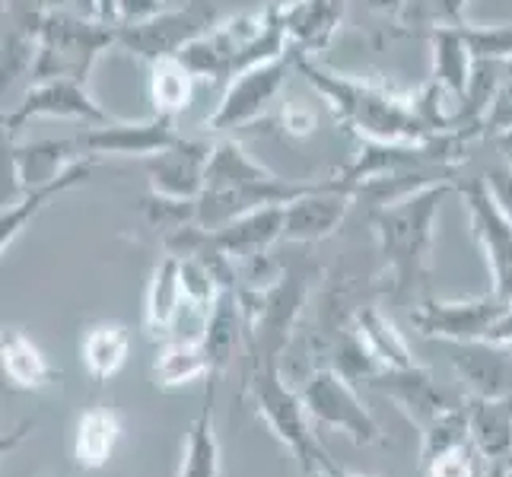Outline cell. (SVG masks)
<instances>
[{"label": "cell", "mask_w": 512, "mask_h": 477, "mask_svg": "<svg viewBox=\"0 0 512 477\" xmlns=\"http://www.w3.org/2000/svg\"><path fill=\"white\" fill-rule=\"evenodd\" d=\"M268 166H261L258 159L245 150L239 140L233 137H220L214 144V156H210V166H207V188H233V185H249V182H261V179H271Z\"/></svg>", "instance_id": "484cf974"}, {"label": "cell", "mask_w": 512, "mask_h": 477, "mask_svg": "<svg viewBox=\"0 0 512 477\" xmlns=\"http://www.w3.org/2000/svg\"><path fill=\"white\" fill-rule=\"evenodd\" d=\"M322 468H325V471H328L331 477H357V474H347V471H338V468H334V465L328 462V458H325V455H322Z\"/></svg>", "instance_id": "ee69618b"}, {"label": "cell", "mask_w": 512, "mask_h": 477, "mask_svg": "<svg viewBox=\"0 0 512 477\" xmlns=\"http://www.w3.org/2000/svg\"><path fill=\"white\" fill-rule=\"evenodd\" d=\"M220 23V13L210 0H185V7L160 10L137 23H118V48L137 61L179 58L182 48L201 39Z\"/></svg>", "instance_id": "277c9868"}, {"label": "cell", "mask_w": 512, "mask_h": 477, "mask_svg": "<svg viewBox=\"0 0 512 477\" xmlns=\"http://www.w3.org/2000/svg\"><path fill=\"white\" fill-rule=\"evenodd\" d=\"M449 353L458 376L471 382V388L481 398L512 395V353L506 350V344L462 341V344H449Z\"/></svg>", "instance_id": "5bb4252c"}, {"label": "cell", "mask_w": 512, "mask_h": 477, "mask_svg": "<svg viewBox=\"0 0 512 477\" xmlns=\"http://www.w3.org/2000/svg\"><path fill=\"white\" fill-rule=\"evenodd\" d=\"M455 188V182L430 185L411 198L385 204L373 210V229L379 239L382 258L395 277V290H414L430 268V249L436 236V217L443 198Z\"/></svg>", "instance_id": "7a4b0ae2"}, {"label": "cell", "mask_w": 512, "mask_h": 477, "mask_svg": "<svg viewBox=\"0 0 512 477\" xmlns=\"http://www.w3.org/2000/svg\"><path fill=\"white\" fill-rule=\"evenodd\" d=\"M277 125L287 137H309L315 128H319V115H315L312 105H306L303 99H290L280 105Z\"/></svg>", "instance_id": "d590c367"}, {"label": "cell", "mask_w": 512, "mask_h": 477, "mask_svg": "<svg viewBox=\"0 0 512 477\" xmlns=\"http://www.w3.org/2000/svg\"><path fill=\"white\" fill-rule=\"evenodd\" d=\"M185 312V290H182V261L166 255L153 268L144 306V328L150 338H169Z\"/></svg>", "instance_id": "ac0fdd59"}, {"label": "cell", "mask_w": 512, "mask_h": 477, "mask_svg": "<svg viewBox=\"0 0 512 477\" xmlns=\"http://www.w3.org/2000/svg\"><path fill=\"white\" fill-rule=\"evenodd\" d=\"M465 433H468V417L458 414L455 408L446 411L443 417H436L430 423L427 443H423V462H433L436 455H443V452H449L455 446H462Z\"/></svg>", "instance_id": "e575fe53"}, {"label": "cell", "mask_w": 512, "mask_h": 477, "mask_svg": "<svg viewBox=\"0 0 512 477\" xmlns=\"http://www.w3.org/2000/svg\"><path fill=\"white\" fill-rule=\"evenodd\" d=\"M430 465V477H474V465H471V449L462 443L443 455H436Z\"/></svg>", "instance_id": "8d00e7d4"}, {"label": "cell", "mask_w": 512, "mask_h": 477, "mask_svg": "<svg viewBox=\"0 0 512 477\" xmlns=\"http://www.w3.org/2000/svg\"><path fill=\"white\" fill-rule=\"evenodd\" d=\"M128 350H131L128 328L118 325V322H102V325H93L83 334L80 360L86 366V373H90L96 382H105L125 366Z\"/></svg>", "instance_id": "cb8c5ba5"}, {"label": "cell", "mask_w": 512, "mask_h": 477, "mask_svg": "<svg viewBox=\"0 0 512 477\" xmlns=\"http://www.w3.org/2000/svg\"><path fill=\"white\" fill-rule=\"evenodd\" d=\"M306 477H331V474H328V471L322 468V471H312V474H306Z\"/></svg>", "instance_id": "bcb514c9"}, {"label": "cell", "mask_w": 512, "mask_h": 477, "mask_svg": "<svg viewBox=\"0 0 512 477\" xmlns=\"http://www.w3.org/2000/svg\"><path fill=\"white\" fill-rule=\"evenodd\" d=\"M350 201H357V188L338 175H328L306 194L287 204L284 239L287 242H319L331 236L347 217Z\"/></svg>", "instance_id": "30bf717a"}, {"label": "cell", "mask_w": 512, "mask_h": 477, "mask_svg": "<svg viewBox=\"0 0 512 477\" xmlns=\"http://www.w3.org/2000/svg\"><path fill=\"white\" fill-rule=\"evenodd\" d=\"M490 140H493V147L500 150V163H503L506 169H512V128H509V131H500V134H493Z\"/></svg>", "instance_id": "7bdbcfd3"}, {"label": "cell", "mask_w": 512, "mask_h": 477, "mask_svg": "<svg viewBox=\"0 0 512 477\" xmlns=\"http://www.w3.org/2000/svg\"><path fill=\"white\" fill-rule=\"evenodd\" d=\"M166 10L163 0H118V13H121V23H137V20H147V16Z\"/></svg>", "instance_id": "b9f144b4"}, {"label": "cell", "mask_w": 512, "mask_h": 477, "mask_svg": "<svg viewBox=\"0 0 512 477\" xmlns=\"http://www.w3.org/2000/svg\"><path fill=\"white\" fill-rule=\"evenodd\" d=\"M303 404L312 417L331 423V427H341L353 439H360V443H369L376 436V423L360 408L357 395H353V388L338 369H322V373L309 376Z\"/></svg>", "instance_id": "7c38bea8"}, {"label": "cell", "mask_w": 512, "mask_h": 477, "mask_svg": "<svg viewBox=\"0 0 512 477\" xmlns=\"http://www.w3.org/2000/svg\"><path fill=\"white\" fill-rule=\"evenodd\" d=\"M468 0H408L398 35H430L436 26H462Z\"/></svg>", "instance_id": "1f68e13d"}, {"label": "cell", "mask_w": 512, "mask_h": 477, "mask_svg": "<svg viewBox=\"0 0 512 477\" xmlns=\"http://www.w3.org/2000/svg\"><path fill=\"white\" fill-rule=\"evenodd\" d=\"M363 7H366L369 13H376L379 20L392 23V39H395L401 16H404V10H408V0H363Z\"/></svg>", "instance_id": "60d3db41"}, {"label": "cell", "mask_w": 512, "mask_h": 477, "mask_svg": "<svg viewBox=\"0 0 512 477\" xmlns=\"http://www.w3.org/2000/svg\"><path fill=\"white\" fill-rule=\"evenodd\" d=\"M382 388L398 404H404V408H408L411 414L427 417L430 423L436 417H443L446 411H452V408H446V395L439 392V388L433 385V379L423 373V369H417V366H408V369H385Z\"/></svg>", "instance_id": "d4e9b609"}, {"label": "cell", "mask_w": 512, "mask_h": 477, "mask_svg": "<svg viewBox=\"0 0 512 477\" xmlns=\"http://www.w3.org/2000/svg\"><path fill=\"white\" fill-rule=\"evenodd\" d=\"M90 20H102V23H121V13H118V0H74V7Z\"/></svg>", "instance_id": "ab89813d"}, {"label": "cell", "mask_w": 512, "mask_h": 477, "mask_svg": "<svg viewBox=\"0 0 512 477\" xmlns=\"http://www.w3.org/2000/svg\"><path fill=\"white\" fill-rule=\"evenodd\" d=\"M284 220H287V204H274V207H258L252 214H242L236 220H229L220 226L214 242L229 255V258H261L271 249L277 239H284Z\"/></svg>", "instance_id": "2e32d148"}, {"label": "cell", "mask_w": 512, "mask_h": 477, "mask_svg": "<svg viewBox=\"0 0 512 477\" xmlns=\"http://www.w3.org/2000/svg\"><path fill=\"white\" fill-rule=\"evenodd\" d=\"M506 477H512V471H509V474H506Z\"/></svg>", "instance_id": "7dc6e473"}, {"label": "cell", "mask_w": 512, "mask_h": 477, "mask_svg": "<svg viewBox=\"0 0 512 477\" xmlns=\"http://www.w3.org/2000/svg\"><path fill=\"white\" fill-rule=\"evenodd\" d=\"M147 67H150L147 96H150V105H153V115L179 118L194 99L198 77H194L179 58H163V61H153Z\"/></svg>", "instance_id": "603a6c76"}, {"label": "cell", "mask_w": 512, "mask_h": 477, "mask_svg": "<svg viewBox=\"0 0 512 477\" xmlns=\"http://www.w3.org/2000/svg\"><path fill=\"white\" fill-rule=\"evenodd\" d=\"M484 477H506V474H503V468H500L497 462H493V465L487 468V474H484Z\"/></svg>", "instance_id": "f6af8a7d"}, {"label": "cell", "mask_w": 512, "mask_h": 477, "mask_svg": "<svg viewBox=\"0 0 512 477\" xmlns=\"http://www.w3.org/2000/svg\"><path fill=\"white\" fill-rule=\"evenodd\" d=\"M220 471V449L214 439V420H210V398L204 404V411L188 430V446L179 477H217Z\"/></svg>", "instance_id": "4dcf8cb0"}, {"label": "cell", "mask_w": 512, "mask_h": 477, "mask_svg": "<svg viewBox=\"0 0 512 477\" xmlns=\"http://www.w3.org/2000/svg\"><path fill=\"white\" fill-rule=\"evenodd\" d=\"M462 198L468 204V220L474 239L487 255V268L493 280V296L512 303V220L493 201L484 175H471L462 185Z\"/></svg>", "instance_id": "52a82bcc"}, {"label": "cell", "mask_w": 512, "mask_h": 477, "mask_svg": "<svg viewBox=\"0 0 512 477\" xmlns=\"http://www.w3.org/2000/svg\"><path fill=\"white\" fill-rule=\"evenodd\" d=\"M118 443V417L109 408H93L80 417L77 427V465L83 468H99L109 462V455Z\"/></svg>", "instance_id": "83f0119b"}, {"label": "cell", "mask_w": 512, "mask_h": 477, "mask_svg": "<svg viewBox=\"0 0 512 477\" xmlns=\"http://www.w3.org/2000/svg\"><path fill=\"white\" fill-rule=\"evenodd\" d=\"M109 48H118V23L90 20L77 10L51 7L39 29V51H35L32 80L70 77L86 83L96 61Z\"/></svg>", "instance_id": "3957f363"}, {"label": "cell", "mask_w": 512, "mask_h": 477, "mask_svg": "<svg viewBox=\"0 0 512 477\" xmlns=\"http://www.w3.org/2000/svg\"><path fill=\"white\" fill-rule=\"evenodd\" d=\"M255 388H258V404H261L264 417L271 420V427L284 436L290 446H296L299 452L309 449L306 417H303L306 404H299V398L293 392H287V385L280 382V373L274 366L261 369L258 379H255Z\"/></svg>", "instance_id": "d6986e66"}, {"label": "cell", "mask_w": 512, "mask_h": 477, "mask_svg": "<svg viewBox=\"0 0 512 477\" xmlns=\"http://www.w3.org/2000/svg\"><path fill=\"white\" fill-rule=\"evenodd\" d=\"M153 373L163 385H182L191 382L194 376L210 373V357L204 350V341H182V338L166 341L160 353H156Z\"/></svg>", "instance_id": "f546056e"}, {"label": "cell", "mask_w": 512, "mask_h": 477, "mask_svg": "<svg viewBox=\"0 0 512 477\" xmlns=\"http://www.w3.org/2000/svg\"><path fill=\"white\" fill-rule=\"evenodd\" d=\"M468 414V433L481 455L500 462L512 455V395L503 398H478Z\"/></svg>", "instance_id": "7402d4cb"}, {"label": "cell", "mask_w": 512, "mask_h": 477, "mask_svg": "<svg viewBox=\"0 0 512 477\" xmlns=\"http://www.w3.org/2000/svg\"><path fill=\"white\" fill-rule=\"evenodd\" d=\"M242 325H245V312H242V299L239 293L229 287L220 290L217 303L210 306L207 315V328H204V350L210 357V373H220L229 363V357L236 353L239 338H242Z\"/></svg>", "instance_id": "44dd1931"}, {"label": "cell", "mask_w": 512, "mask_h": 477, "mask_svg": "<svg viewBox=\"0 0 512 477\" xmlns=\"http://www.w3.org/2000/svg\"><path fill=\"white\" fill-rule=\"evenodd\" d=\"M293 58H296V70L309 80L312 90L328 102V109L338 115L341 125L360 140L398 144V140L433 137L423 128L411 93H395L388 90V83H376V80L334 74V70L322 67L315 58L303 55V51H293Z\"/></svg>", "instance_id": "6da1fadb"}, {"label": "cell", "mask_w": 512, "mask_h": 477, "mask_svg": "<svg viewBox=\"0 0 512 477\" xmlns=\"http://www.w3.org/2000/svg\"><path fill=\"white\" fill-rule=\"evenodd\" d=\"M86 153L80 150L77 137H64V140H35V144L23 147H10V166H13V179L20 191H32L58 182L61 175L83 159Z\"/></svg>", "instance_id": "9a60e30c"}, {"label": "cell", "mask_w": 512, "mask_h": 477, "mask_svg": "<svg viewBox=\"0 0 512 477\" xmlns=\"http://www.w3.org/2000/svg\"><path fill=\"white\" fill-rule=\"evenodd\" d=\"M32 118H61V121H83L90 125H105L112 115L90 96L86 83L70 80V77H55V80H32V86L16 102V109L4 115V134L13 137Z\"/></svg>", "instance_id": "8992f818"}, {"label": "cell", "mask_w": 512, "mask_h": 477, "mask_svg": "<svg viewBox=\"0 0 512 477\" xmlns=\"http://www.w3.org/2000/svg\"><path fill=\"white\" fill-rule=\"evenodd\" d=\"M465 42L474 61H506L512 64V23H462Z\"/></svg>", "instance_id": "836d02e7"}, {"label": "cell", "mask_w": 512, "mask_h": 477, "mask_svg": "<svg viewBox=\"0 0 512 477\" xmlns=\"http://www.w3.org/2000/svg\"><path fill=\"white\" fill-rule=\"evenodd\" d=\"M140 214L147 217L153 229H160L163 236L175 233V229L198 223V201H179V198H166V194L150 191L144 201H140Z\"/></svg>", "instance_id": "d6a6232c"}, {"label": "cell", "mask_w": 512, "mask_h": 477, "mask_svg": "<svg viewBox=\"0 0 512 477\" xmlns=\"http://www.w3.org/2000/svg\"><path fill=\"white\" fill-rule=\"evenodd\" d=\"M96 166H99V159L83 156V159H77V163L61 175L58 182L42 185V188H32V191H23L16 201L4 204V217H0V245L7 249V245L29 226V220L39 217L51 201L90 182V179H93V172H96Z\"/></svg>", "instance_id": "e0dca14e"}, {"label": "cell", "mask_w": 512, "mask_h": 477, "mask_svg": "<svg viewBox=\"0 0 512 477\" xmlns=\"http://www.w3.org/2000/svg\"><path fill=\"white\" fill-rule=\"evenodd\" d=\"M484 182L493 194V201L503 210V214L512 220V169H506L503 163L500 166H487L484 169Z\"/></svg>", "instance_id": "f35d334b"}, {"label": "cell", "mask_w": 512, "mask_h": 477, "mask_svg": "<svg viewBox=\"0 0 512 477\" xmlns=\"http://www.w3.org/2000/svg\"><path fill=\"white\" fill-rule=\"evenodd\" d=\"M4 376L20 388H42L55 379L42 350L20 331L4 334Z\"/></svg>", "instance_id": "f1b7e54d"}, {"label": "cell", "mask_w": 512, "mask_h": 477, "mask_svg": "<svg viewBox=\"0 0 512 477\" xmlns=\"http://www.w3.org/2000/svg\"><path fill=\"white\" fill-rule=\"evenodd\" d=\"M179 137L182 134L175 128V118H166V115H150L140 121L112 118V121H105V125H90L83 134H77L80 150L93 159H105V156L150 159L156 153L169 150Z\"/></svg>", "instance_id": "ba28073f"}, {"label": "cell", "mask_w": 512, "mask_h": 477, "mask_svg": "<svg viewBox=\"0 0 512 477\" xmlns=\"http://www.w3.org/2000/svg\"><path fill=\"white\" fill-rule=\"evenodd\" d=\"M217 140L207 137H179L169 150L144 159L150 191L179 201H198L207 185V166L214 156Z\"/></svg>", "instance_id": "9c48e42d"}, {"label": "cell", "mask_w": 512, "mask_h": 477, "mask_svg": "<svg viewBox=\"0 0 512 477\" xmlns=\"http://www.w3.org/2000/svg\"><path fill=\"white\" fill-rule=\"evenodd\" d=\"M357 331H360V338L366 341V347L373 350V357L385 369H408V366H414L411 363V350H408V344H404L401 331L392 322H388V318L382 315V309H376V306L363 309L360 318H357Z\"/></svg>", "instance_id": "4316f807"}, {"label": "cell", "mask_w": 512, "mask_h": 477, "mask_svg": "<svg viewBox=\"0 0 512 477\" xmlns=\"http://www.w3.org/2000/svg\"><path fill=\"white\" fill-rule=\"evenodd\" d=\"M509 128H512V70H509L497 102L490 105V112L484 118V137H493V134L509 131Z\"/></svg>", "instance_id": "74e56055"}, {"label": "cell", "mask_w": 512, "mask_h": 477, "mask_svg": "<svg viewBox=\"0 0 512 477\" xmlns=\"http://www.w3.org/2000/svg\"><path fill=\"white\" fill-rule=\"evenodd\" d=\"M509 303L500 296H481V299H465V303H420L411 312V322L430 334V338L462 344V341H487L493 325L500 322Z\"/></svg>", "instance_id": "8fae6325"}, {"label": "cell", "mask_w": 512, "mask_h": 477, "mask_svg": "<svg viewBox=\"0 0 512 477\" xmlns=\"http://www.w3.org/2000/svg\"><path fill=\"white\" fill-rule=\"evenodd\" d=\"M280 13L293 51L315 58L331 48L334 35L344 26L347 0H280Z\"/></svg>", "instance_id": "4fadbf2b"}, {"label": "cell", "mask_w": 512, "mask_h": 477, "mask_svg": "<svg viewBox=\"0 0 512 477\" xmlns=\"http://www.w3.org/2000/svg\"><path fill=\"white\" fill-rule=\"evenodd\" d=\"M430 51H433V70L430 80H436L439 86H446L452 96H458L465 102L468 83L474 74V55L465 42L462 26H436L430 35Z\"/></svg>", "instance_id": "ffe728a7"}, {"label": "cell", "mask_w": 512, "mask_h": 477, "mask_svg": "<svg viewBox=\"0 0 512 477\" xmlns=\"http://www.w3.org/2000/svg\"><path fill=\"white\" fill-rule=\"evenodd\" d=\"M293 67H296V58L290 51L284 58H274V61H264L258 67L242 70L239 77L226 83L223 99L204 121V131L226 134V131H236L245 125H255V121L271 109V102L280 96V90H284Z\"/></svg>", "instance_id": "5b68a950"}]
</instances>
